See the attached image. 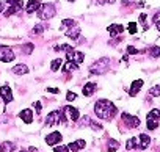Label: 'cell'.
<instances>
[{
  "instance_id": "42",
  "label": "cell",
  "mask_w": 160,
  "mask_h": 152,
  "mask_svg": "<svg viewBox=\"0 0 160 152\" xmlns=\"http://www.w3.org/2000/svg\"><path fill=\"white\" fill-rule=\"evenodd\" d=\"M22 152H27V150H22Z\"/></svg>"
},
{
  "instance_id": "2",
  "label": "cell",
  "mask_w": 160,
  "mask_h": 152,
  "mask_svg": "<svg viewBox=\"0 0 160 152\" xmlns=\"http://www.w3.org/2000/svg\"><path fill=\"white\" fill-rule=\"evenodd\" d=\"M146 125H148V130H155L158 125H160V110H151L146 116Z\"/></svg>"
},
{
  "instance_id": "1",
  "label": "cell",
  "mask_w": 160,
  "mask_h": 152,
  "mask_svg": "<svg viewBox=\"0 0 160 152\" xmlns=\"http://www.w3.org/2000/svg\"><path fill=\"white\" fill-rule=\"evenodd\" d=\"M116 107L113 102L107 101V99H101L96 102L94 105V113L101 118V119H113L116 115Z\"/></svg>"
},
{
  "instance_id": "43",
  "label": "cell",
  "mask_w": 160,
  "mask_h": 152,
  "mask_svg": "<svg viewBox=\"0 0 160 152\" xmlns=\"http://www.w3.org/2000/svg\"><path fill=\"white\" fill-rule=\"evenodd\" d=\"M0 47H2V46H0Z\"/></svg>"
},
{
  "instance_id": "28",
  "label": "cell",
  "mask_w": 160,
  "mask_h": 152,
  "mask_svg": "<svg viewBox=\"0 0 160 152\" xmlns=\"http://www.w3.org/2000/svg\"><path fill=\"white\" fill-rule=\"evenodd\" d=\"M71 49H72V47H71V46H68V44H61V46H57V47H55V50H57V52H60V50L68 52V50H71Z\"/></svg>"
},
{
  "instance_id": "40",
  "label": "cell",
  "mask_w": 160,
  "mask_h": 152,
  "mask_svg": "<svg viewBox=\"0 0 160 152\" xmlns=\"http://www.w3.org/2000/svg\"><path fill=\"white\" fill-rule=\"evenodd\" d=\"M2 10H3V5H2V3H0V13H2Z\"/></svg>"
},
{
  "instance_id": "23",
  "label": "cell",
  "mask_w": 160,
  "mask_h": 152,
  "mask_svg": "<svg viewBox=\"0 0 160 152\" xmlns=\"http://www.w3.org/2000/svg\"><path fill=\"white\" fill-rule=\"evenodd\" d=\"M63 71L64 72H71V71H77V63L74 61H68L64 66H63Z\"/></svg>"
},
{
  "instance_id": "29",
  "label": "cell",
  "mask_w": 160,
  "mask_h": 152,
  "mask_svg": "<svg viewBox=\"0 0 160 152\" xmlns=\"http://www.w3.org/2000/svg\"><path fill=\"white\" fill-rule=\"evenodd\" d=\"M53 152H69V147L68 146H57V147H53Z\"/></svg>"
},
{
  "instance_id": "37",
  "label": "cell",
  "mask_w": 160,
  "mask_h": 152,
  "mask_svg": "<svg viewBox=\"0 0 160 152\" xmlns=\"http://www.w3.org/2000/svg\"><path fill=\"white\" fill-rule=\"evenodd\" d=\"M47 93H52V94H57V93H60V88H47Z\"/></svg>"
},
{
  "instance_id": "27",
  "label": "cell",
  "mask_w": 160,
  "mask_h": 152,
  "mask_svg": "<svg viewBox=\"0 0 160 152\" xmlns=\"http://www.w3.org/2000/svg\"><path fill=\"white\" fill-rule=\"evenodd\" d=\"M72 25H75V22H74L72 19H64V21H63V24H61V28L64 30L66 27H72Z\"/></svg>"
},
{
  "instance_id": "7",
  "label": "cell",
  "mask_w": 160,
  "mask_h": 152,
  "mask_svg": "<svg viewBox=\"0 0 160 152\" xmlns=\"http://www.w3.org/2000/svg\"><path fill=\"white\" fill-rule=\"evenodd\" d=\"M121 119H122V122H124L127 127H130V129L140 125V119H138L137 116H130L129 113H122V115H121Z\"/></svg>"
},
{
  "instance_id": "5",
  "label": "cell",
  "mask_w": 160,
  "mask_h": 152,
  "mask_svg": "<svg viewBox=\"0 0 160 152\" xmlns=\"http://www.w3.org/2000/svg\"><path fill=\"white\" fill-rule=\"evenodd\" d=\"M7 3L10 5V8L5 11V16H11V14L18 13L19 10H22V7H24L22 0H7Z\"/></svg>"
},
{
  "instance_id": "8",
  "label": "cell",
  "mask_w": 160,
  "mask_h": 152,
  "mask_svg": "<svg viewBox=\"0 0 160 152\" xmlns=\"http://www.w3.org/2000/svg\"><path fill=\"white\" fill-rule=\"evenodd\" d=\"M14 60V52L10 49V47H0V61L3 63H10Z\"/></svg>"
},
{
  "instance_id": "16",
  "label": "cell",
  "mask_w": 160,
  "mask_h": 152,
  "mask_svg": "<svg viewBox=\"0 0 160 152\" xmlns=\"http://www.w3.org/2000/svg\"><path fill=\"white\" fill-rule=\"evenodd\" d=\"M85 146H87L85 140H77V141L71 143L68 147H69V150H74V152H77V150H80V149H83Z\"/></svg>"
},
{
  "instance_id": "21",
  "label": "cell",
  "mask_w": 160,
  "mask_h": 152,
  "mask_svg": "<svg viewBox=\"0 0 160 152\" xmlns=\"http://www.w3.org/2000/svg\"><path fill=\"white\" fill-rule=\"evenodd\" d=\"M126 147H127L129 150H132V149H135V147H140L138 138H129L127 143H126Z\"/></svg>"
},
{
  "instance_id": "36",
  "label": "cell",
  "mask_w": 160,
  "mask_h": 152,
  "mask_svg": "<svg viewBox=\"0 0 160 152\" xmlns=\"http://www.w3.org/2000/svg\"><path fill=\"white\" fill-rule=\"evenodd\" d=\"M66 99H68V101H75L77 96H75V93H71V91H69V93L66 94Z\"/></svg>"
},
{
  "instance_id": "39",
  "label": "cell",
  "mask_w": 160,
  "mask_h": 152,
  "mask_svg": "<svg viewBox=\"0 0 160 152\" xmlns=\"http://www.w3.org/2000/svg\"><path fill=\"white\" fill-rule=\"evenodd\" d=\"M146 21V14H140V22H144Z\"/></svg>"
},
{
  "instance_id": "20",
  "label": "cell",
  "mask_w": 160,
  "mask_h": 152,
  "mask_svg": "<svg viewBox=\"0 0 160 152\" xmlns=\"http://www.w3.org/2000/svg\"><path fill=\"white\" fill-rule=\"evenodd\" d=\"M149 143H151V138H149L148 135L141 133V135H140V149H146V147L149 146Z\"/></svg>"
},
{
  "instance_id": "14",
  "label": "cell",
  "mask_w": 160,
  "mask_h": 152,
  "mask_svg": "<svg viewBox=\"0 0 160 152\" xmlns=\"http://www.w3.org/2000/svg\"><path fill=\"white\" fill-rule=\"evenodd\" d=\"M141 86H143V80H135V82L132 83L130 90H129V94H130L132 97H135V96L138 94V91L141 90Z\"/></svg>"
},
{
  "instance_id": "22",
  "label": "cell",
  "mask_w": 160,
  "mask_h": 152,
  "mask_svg": "<svg viewBox=\"0 0 160 152\" xmlns=\"http://www.w3.org/2000/svg\"><path fill=\"white\" fill-rule=\"evenodd\" d=\"M0 150H2V152H13V150H14V143L5 141L2 146H0Z\"/></svg>"
},
{
  "instance_id": "10",
  "label": "cell",
  "mask_w": 160,
  "mask_h": 152,
  "mask_svg": "<svg viewBox=\"0 0 160 152\" xmlns=\"http://www.w3.org/2000/svg\"><path fill=\"white\" fill-rule=\"evenodd\" d=\"M0 97L3 99L5 104H10L13 101V91H11V88L8 85H3L2 88H0Z\"/></svg>"
},
{
  "instance_id": "4",
  "label": "cell",
  "mask_w": 160,
  "mask_h": 152,
  "mask_svg": "<svg viewBox=\"0 0 160 152\" xmlns=\"http://www.w3.org/2000/svg\"><path fill=\"white\" fill-rule=\"evenodd\" d=\"M61 115H63V119L66 121V122H75L77 119H78V110L77 108H74V107H71V105H68V107H64L63 108V111H61Z\"/></svg>"
},
{
  "instance_id": "12",
  "label": "cell",
  "mask_w": 160,
  "mask_h": 152,
  "mask_svg": "<svg viewBox=\"0 0 160 152\" xmlns=\"http://www.w3.org/2000/svg\"><path fill=\"white\" fill-rule=\"evenodd\" d=\"M19 118H21L24 122L30 124V122L33 121V111H32L30 108H25V110H22V111L19 113Z\"/></svg>"
},
{
  "instance_id": "33",
  "label": "cell",
  "mask_w": 160,
  "mask_h": 152,
  "mask_svg": "<svg viewBox=\"0 0 160 152\" xmlns=\"http://www.w3.org/2000/svg\"><path fill=\"white\" fill-rule=\"evenodd\" d=\"M42 32H44V25H36V27L33 28V33H35V35H41Z\"/></svg>"
},
{
  "instance_id": "44",
  "label": "cell",
  "mask_w": 160,
  "mask_h": 152,
  "mask_svg": "<svg viewBox=\"0 0 160 152\" xmlns=\"http://www.w3.org/2000/svg\"><path fill=\"white\" fill-rule=\"evenodd\" d=\"M0 146H2V144H0Z\"/></svg>"
},
{
  "instance_id": "24",
  "label": "cell",
  "mask_w": 160,
  "mask_h": 152,
  "mask_svg": "<svg viewBox=\"0 0 160 152\" xmlns=\"http://www.w3.org/2000/svg\"><path fill=\"white\" fill-rule=\"evenodd\" d=\"M61 64H63V60H61V58H57V60H53V61H52V64H50V69L55 72V71H58V69L61 67Z\"/></svg>"
},
{
  "instance_id": "19",
  "label": "cell",
  "mask_w": 160,
  "mask_h": 152,
  "mask_svg": "<svg viewBox=\"0 0 160 152\" xmlns=\"http://www.w3.org/2000/svg\"><path fill=\"white\" fill-rule=\"evenodd\" d=\"M94 90H96V83H87L85 86H83V96H91L93 93H94Z\"/></svg>"
},
{
  "instance_id": "34",
  "label": "cell",
  "mask_w": 160,
  "mask_h": 152,
  "mask_svg": "<svg viewBox=\"0 0 160 152\" xmlns=\"http://www.w3.org/2000/svg\"><path fill=\"white\" fill-rule=\"evenodd\" d=\"M24 52L25 53H32L33 52V44H25L24 46Z\"/></svg>"
},
{
  "instance_id": "15",
  "label": "cell",
  "mask_w": 160,
  "mask_h": 152,
  "mask_svg": "<svg viewBox=\"0 0 160 152\" xmlns=\"http://www.w3.org/2000/svg\"><path fill=\"white\" fill-rule=\"evenodd\" d=\"M41 7V2L39 0H28V5H27V13L28 14H32V13H35V11H38V8Z\"/></svg>"
},
{
  "instance_id": "18",
  "label": "cell",
  "mask_w": 160,
  "mask_h": 152,
  "mask_svg": "<svg viewBox=\"0 0 160 152\" xmlns=\"http://www.w3.org/2000/svg\"><path fill=\"white\" fill-rule=\"evenodd\" d=\"M66 35H68V38H71V39H77L78 35H80V28H78L77 25H72L71 30L66 32Z\"/></svg>"
},
{
  "instance_id": "9",
  "label": "cell",
  "mask_w": 160,
  "mask_h": 152,
  "mask_svg": "<svg viewBox=\"0 0 160 152\" xmlns=\"http://www.w3.org/2000/svg\"><path fill=\"white\" fill-rule=\"evenodd\" d=\"M66 55H68V60H69V61H74V63H77V64H80V63L83 61V58H85V55H83L82 52H77V50H74V49L68 50Z\"/></svg>"
},
{
  "instance_id": "32",
  "label": "cell",
  "mask_w": 160,
  "mask_h": 152,
  "mask_svg": "<svg viewBox=\"0 0 160 152\" xmlns=\"http://www.w3.org/2000/svg\"><path fill=\"white\" fill-rule=\"evenodd\" d=\"M154 22H155V25H157V30L160 32V13H155V14H154Z\"/></svg>"
},
{
  "instance_id": "35",
  "label": "cell",
  "mask_w": 160,
  "mask_h": 152,
  "mask_svg": "<svg viewBox=\"0 0 160 152\" xmlns=\"http://www.w3.org/2000/svg\"><path fill=\"white\" fill-rule=\"evenodd\" d=\"M127 53H130V55H135V53H138V50H137L133 46H129V47H127Z\"/></svg>"
},
{
  "instance_id": "3",
  "label": "cell",
  "mask_w": 160,
  "mask_h": 152,
  "mask_svg": "<svg viewBox=\"0 0 160 152\" xmlns=\"http://www.w3.org/2000/svg\"><path fill=\"white\" fill-rule=\"evenodd\" d=\"M55 7L52 3H44L38 8V17L42 19V21H47V19H52L55 16Z\"/></svg>"
},
{
  "instance_id": "25",
  "label": "cell",
  "mask_w": 160,
  "mask_h": 152,
  "mask_svg": "<svg viewBox=\"0 0 160 152\" xmlns=\"http://www.w3.org/2000/svg\"><path fill=\"white\" fill-rule=\"evenodd\" d=\"M118 147H119V143H118V141H115V140H110V141H108V150L115 152Z\"/></svg>"
},
{
  "instance_id": "17",
  "label": "cell",
  "mask_w": 160,
  "mask_h": 152,
  "mask_svg": "<svg viewBox=\"0 0 160 152\" xmlns=\"http://www.w3.org/2000/svg\"><path fill=\"white\" fill-rule=\"evenodd\" d=\"M11 72L16 74V75H24V74L28 72V67H27L25 64H16V66L11 69Z\"/></svg>"
},
{
  "instance_id": "6",
  "label": "cell",
  "mask_w": 160,
  "mask_h": 152,
  "mask_svg": "<svg viewBox=\"0 0 160 152\" xmlns=\"http://www.w3.org/2000/svg\"><path fill=\"white\" fill-rule=\"evenodd\" d=\"M61 119H63L61 111L53 110V111H50V113L47 115V118H46V124H47V125H55V124H60Z\"/></svg>"
},
{
  "instance_id": "30",
  "label": "cell",
  "mask_w": 160,
  "mask_h": 152,
  "mask_svg": "<svg viewBox=\"0 0 160 152\" xmlns=\"http://www.w3.org/2000/svg\"><path fill=\"white\" fill-rule=\"evenodd\" d=\"M149 53L151 56H160V47H151Z\"/></svg>"
},
{
  "instance_id": "26",
  "label": "cell",
  "mask_w": 160,
  "mask_h": 152,
  "mask_svg": "<svg viewBox=\"0 0 160 152\" xmlns=\"http://www.w3.org/2000/svg\"><path fill=\"white\" fill-rule=\"evenodd\" d=\"M149 96H152V97H157V96H160V85H157V86L151 88V90H149Z\"/></svg>"
},
{
  "instance_id": "11",
  "label": "cell",
  "mask_w": 160,
  "mask_h": 152,
  "mask_svg": "<svg viewBox=\"0 0 160 152\" xmlns=\"http://www.w3.org/2000/svg\"><path fill=\"white\" fill-rule=\"evenodd\" d=\"M61 138H63V135H61L60 132H52V133H49V135L46 136V143H47L49 146H57V144L61 141Z\"/></svg>"
},
{
  "instance_id": "38",
  "label": "cell",
  "mask_w": 160,
  "mask_h": 152,
  "mask_svg": "<svg viewBox=\"0 0 160 152\" xmlns=\"http://www.w3.org/2000/svg\"><path fill=\"white\" fill-rule=\"evenodd\" d=\"M35 108H36V113H41V102H36L35 104Z\"/></svg>"
},
{
  "instance_id": "41",
  "label": "cell",
  "mask_w": 160,
  "mask_h": 152,
  "mask_svg": "<svg viewBox=\"0 0 160 152\" xmlns=\"http://www.w3.org/2000/svg\"><path fill=\"white\" fill-rule=\"evenodd\" d=\"M69 2H74V0H69Z\"/></svg>"
},
{
  "instance_id": "13",
  "label": "cell",
  "mask_w": 160,
  "mask_h": 152,
  "mask_svg": "<svg viewBox=\"0 0 160 152\" xmlns=\"http://www.w3.org/2000/svg\"><path fill=\"white\" fill-rule=\"evenodd\" d=\"M107 30H108V33H110L112 36H118V35H121V33L124 32V27L119 25V24H112Z\"/></svg>"
},
{
  "instance_id": "31",
  "label": "cell",
  "mask_w": 160,
  "mask_h": 152,
  "mask_svg": "<svg viewBox=\"0 0 160 152\" xmlns=\"http://www.w3.org/2000/svg\"><path fill=\"white\" fill-rule=\"evenodd\" d=\"M129 33H130V35H135V33H137V24H135V22H130V24H129Z\"/></svg>"
}]
</instances>
